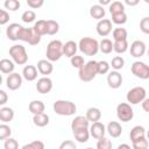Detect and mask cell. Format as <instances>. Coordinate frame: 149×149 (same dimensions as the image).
<instances>
[{
	"label": "cell",
	"instance_id": "38",
	"mask_svg": "<svg viewBox=\"0 0 149 149\" xmlns=\"http://www.w3.org/2000/svg\"><path fill=\"white\" fill-rule=\"evenodd\" d=\"M111 65H112V68H113L115 71H118V70H120V69L123 68V65H125V59H123L121 56H115V57L112 59Z\"/></svg>",
	"mask_w": 149,
	"mask_h": 149
},
{
	"label": "cell",
	"instance_id": "56",
	"mask_svg": "<svg viewBox=\"0 0 149 149\" xmlns=\"http://www.w3.org/2000/svg\"><path fill=\"white\" fill-rule=\"evenodd\" d=\"M147 52H148V56H149V49H148V51H147Z\"/></svg>",
	"mask_w": 149,
	"mask_h": 149
},
{
	"label": "cell",
	"instance_id": "29",
	"mask_svg": "<svg viewBox=\"0 0 149 149\" xmlns=\"http://www.w3.org/2000/svg\"><path fill=\"white\" fill-rule=\"evenodd\" d=\"M34 123L37 127H45L49 123V115L45 113H41V114H36L33 118Z\"/></svg>",
	"mask_w": 149,
	"mask_h": 149
},
{
	"label": "cell",
	"instance_id": "3",
	"mask_svg": "<svg viewBox=\"0 0 149 149\" xmlns=\"http://www.w3.org/2000/svg\"><path fill=\"white\" fill-rule=\"evenodd\" d=\"M54 111L58 115L63 116H70L73 115L77 111V106L74 102L69 101V100H56L54 102Z\"/></svg>",
	"mask_w": 149,
	"mask_h": 149
},
{
	"label": "cell",
	"instance_id": "43",
	"mask_svg": "<svg viewBox=\"0 0 149 149\" xmlns=\"http://www.w3.org/2000/svg\"><path fill=\"white\" fill-rule=\"evenodd\" d=\"M21 149H44V143L42 141L36 140V141H33L28 144H24Z\"/></svg>",
	"mask_w": 149,
	"mask_h": 149
},
{
	"label": "cell",
	"instance_id": "8",
	"mask_svg": "<svg viewBox=\"0 0 149 149\" xmlns=\"http://www.w3.org/2000/svg\"><path fill=\"white\" fill-rule=\"evenodd\" d=\"M132 73L140 79H149V65L144 62L136 61L132 64Z\"/></svg>",
	"mask_w": 149,
	"mask_h": 149
},
{
	"label": "cell",
	"instance_id": "15",
	"mask_svg": "<svg viewBox=\"0 0 149 149\" xmlns=\"http://www.w3.org/2000/svg\"><path fill=\"white\" fill-rule=\"evenodd\" d=\"M107 84L111 88H119L122 84V76L118 71H111L107 74Z\"/></svg>",
	"mask_w": 149,
	"mask_h": 149
},
{
	"label": "cell",
	"instance_id": "32",
	"mask_svg": "<svg viewBox=\"0 0 149 149\" xmlns=\"http://www.w3.org/2000/svg\"><path fill=\"white\" fill-rule=\"evenodd\" d=\"M128 50V42L127 40L123 41H114V51L118 54H123Z\"/></svg>",
	"mask_w": 149,
	"mask_h": 149
},
{
	"label": "cell",
	"instance_id": "44",
	"mask_svg": "<svg viewBox=\"0 0 149 149\" xmlns=\"http://www.w3.org/2000/svg\"><path fill=\"white\" fill-rule=\"evenodd\" d=\"M133 143V149H148V140L146 137L141 139V140H137L135 142H132Z\"/></svg>",
	"mask_w": 149,
	"mask_h": 149
},
{
	"label": "cell",
	"instance_id": "57",
	"mask_svg": "<svg viewBox=\"0 0 149 149\" xmlns=\"http://www.w3.org/2000/svg\"><path fill=\"white\" fill-rule=\"evenodd\" d=\"M86 149H93V148H86Z\"/></svg>",
	"mask_w": 149,
	"mask_h": 149
},
{
	"label": "cell",
	"instance_id": "46",
	"mask_svg": "<svg viewBox=\"0 0 149 149\" xmlns=\"http://www.w3.org/2000/svg\"><path fill=\"white\" fill-rule=\"evenodd\" d=\"M140 29L144 34H149V16L143 17L140 21Z\"/></svg>",
	"mask_w": 149,
	"mask_h": 149
},
{
	"label": "cell",
	"instance_id": "9",
	"mask_svg": "<svg viewBox=\"0 0 149 149\" xmlns=\"http://www.w3.org/2000/svg\"><path fill=\"white\" fill-rule=\"evenodd\" d=\"M21 84H22V76L16 73V72H13V73L8 74V77L6 78V86L12 91H15V90L20 88Z\"/></svg>",
	"mask_w": 149,
	"mask_h": 149
},
{
	"label": "cell",
	"instance_id": "11",
	"mask_svg": "<svg viewBox=\"0 0 149 149\" xmlns=\"http://www.w3.org/2000/svg\"><path fill=\"white\" fill-rule=\"evenodd\" d=\"M52 88V80L49 77H42L37 80L36 84V90L41 94H47L51 91Z\"/></svg>",
	"mask_w": 149,
	"mask_h": 149
},
{
	"label": "cell",
	"instance_id": "37",
	"mask_svg": "<svg viewBox=\"0 0 149 149\" xmlns=\"http://www.w3.org/2000/svg\"><path fill=\"white\" fill-rule=\"evenodd\" d=\"M21 19H22V21H23L24 23H30V22H33V21L36 19V14H35V12H34V10L28 9V10L23 12V14H22Z\"/></svg>",
	"mask_w": 149,
	"mask_h": 149
},
{
	"label": "cell",
	"instance_id": "28",
	"mask_svg": "<svg viewBox=\"0 0 149 149\" xmlns=\"http://www.w3.org/2000/svg\"><path fill=\"white\" fill-rule=\"evenodd\" d=\"M33 28H34V30H35L38 35H41V36L48 34V24H47V20H38L37 22H35V24H34Z\"/></svg>",
	"mask_w": 149,
	"mask_h": 149
},
{
	"label": "cell",
	"instance_id": "4",
	"mask_svg": "<svg viewBox=\"0 0 149 149\" xmlns=\"http://www.w3.org/2000/svg\"><path fill=\"white\" fill-rule=\"evenodd\" d=\"M63 43L59 40H52L47 47V59L50 62H56L63 56Z\"/></svg>",
	"mask_w": 149,
	"mask_h": 149
},
{
	"label": "cell",
	"instance_id": "26",
	"mask_svg": "<svg viewBox=\"0 0 149 149\" xmlns=\"http://www.w3.org/2000/svg\"><path fill=\"white\" fill-rule=\"evenodd\" d=\"M14 118V111L10 107H1L0 108V120L2 122H9Z\"/></svg>",
	"mask_w": 149,
	"mask_h": 149
},
{
	"label": "cell",
	"instance_id": "54",
	"mask_svg": "<svg viewBox=\"0 0 149 149\" xmlns=\"http://www.w3.org/2000/svg\"><path fill=\"white\" fill-rule=\"evenodd\" d=\"M99 3H100V6H102L104 7V5H111V2H109V0H99Z\"/></svg>",
	"mask_w": 149,
	"mask_h": 149
},
{
	"label": "cell",
	"instance_id": "1",
	"mask_svg": "<svg viewBox=\"0 0 149 149\" xmlns=\"http://www.w3.org/2000/svg\"><path fill=\"white\" fill-rule=\"evenodd\" d=\"M98 74V62L88 61L78 71L79 79L81 81H91Z\"/></svg>",
	"mask_w": 149,
	"mask_h": 149
},
{
	"label": "cell",
	"instance_id": "27",
	"mask_svg": "<svg viewBox=\"0 0 149 149\" xmlns=\"http://www.w3.org/2000/svg\"><path fill=\"white\" fill-rule=\"evenodd\" d=\"M99 50L102 54H111L112 50H114V43L108 38H102L99 43Z\"/></svg>",
	"mask_w": 149,
	"mask_h": 149
},
{
	"label": "cell",
	"instance_id": "13",
	"mask_svg": "<svg viewBox=\"0 0 149 149\" xmlns=\"http://www.w3.org/2000/svg\"><path fill=\"white\" fill-rule=\"evenodd\" d=\"M112 31V21L108 19H102L97 23V33L100 36H107Z\"/></svg>",
	"mask_w": 149,
	"mask_h": 149
},
{
	"label": "cell",
	"instance_id": "7",
	"mask_svg": "<svg viewBox=\"0 0 149 149\" xmlns=\"http://www.w3.org/2000/svg\"><path fill=\"white\" fill-rule=\"evenodd\" d=\"M116 115H118V119L122 122H128L133 119L134 116V112H133V108L130 107L129 104L127 102H121L116 106Z\"/></svg>",
	"mask_w": 149,
	"mask_h": 149
},
{
	"label": "cell",
	"instance_id": "52",
	"mask_svg": "<svg viewBox=\"0 0 149 149\" xmlns=\"http://www.w3.org/2000/svg\"><path fill=\"white\" fill-rule=\"evenodd\" d=\"M125 3H127V5H129V6H135V5H137L139 3V0H126L125 1Z\"/></svg>",
	"mask_w": 149,
	"mask_h": 149
},
{
	"label": "cell",
	"instance_id": "25",
	"mask_svg": "<svg viewBox=\"0 0 149 149\" xmlns=\"http://www.w3.org/2000/svg\"><path fill=\"white\" fill-rule=\"evenodd\" d=\"M90 15L95 19V20H102V17L105 16V8L100 5H93L90 8Z\"/></svg>",
	"mask_w": 149,
	"mask_h": 149
},
{
	"label": "cell",
	"instance_id": "34",
	"mask_svg": "<svg viewBox=\"0 0 149 149\" xmlns=\"http://www.w3.org/2000/svg\"><path fill=\"white\" fill-rule=\"evenodd\" d=\"M48 24V35H55L59 30V24L55 20H47Z\"/></svg>",
	"mask_w": 149,
	"mask_h": 149
},
{
	"label": "cell",
	"instance_id": "50",
	"mask_svg": "<svg viewBox=\"0 0 149 149\" xmlns=\"http://www.w3.org/2000/svg\"><path fill=\"white\" fill-rule=\"evenodd\" d=\"M7 99H8V95L7 93L3 91V90H0V105H5L7 102Z\"/></svg>",
	"mask_w": 149,
	"mask_h": 149
},
{
	"label": "cell",
	"instance_id": "12",
	"mask_svg": "<svg viewBox=\"0 0 149 149\" xmlns=\"http://www.w3.org/2000/svg\"><path fill=\"white\" fill-rule=\"evenodd\" d=\"M105 133H106V127L102 122L98 121V122H93L90 127V134L92 137L99 140L101 137L105 136Z\"/></svg>",
	"mask_w": 149,
	"mask_h": 149
},
{
	"label": "cell",
	"instance_id": "33",
	"mask_svg": "<svg viewBox=\"0 0 149 149\" xmlns=\"http://www.w3.org/2000/svg\"><path fill=\"white\" fill-rule=\"evenodd\" d=\"M113 38L114 41H123L127 40V30L125 28H115L113 30Z\"/></svg>",
	"mask_w": 149,
	"mask_h": 149
},
{
	"label": "cell",
	"instance_id": "40",
	"mask_svg": "<svg viewBox=\"0 0 149 149\" xmlns=\"http://www.w3.org/2000/svg\"><path fill=\"white\" fill-rule=\"evenodd\" d=\"M3 6L6 7V9L15 12L20 8V1H17V0H6L3 2Z\"/></svg>",
	"mask_w": 149,
	"mask_h": 149
},
{
	"label": "cell",
	"instance_id": "35",
	"mask_svg": "<svg viewBox=\"0 0 149 149\" xmlns=\"http://www.w3.org/2000/svg\"><path fill=\"white\" fill-rule=\"evenodd\" d=\"M112 22L115 24H123L127 22V14L123 13H119V14H113L112 15Z\"/></svg>",
	"mask_w": 149,
	"mask_h": 149
},
{
	"label": "cell",
	"instance_id": "17",
	"mask_svg": "<svg viewBox=\"0 0 149 149\" xmlns=\"http://www.w3.org/2000/svg\"><path fill=\"white\" fill-rule=\"evenodd\" d=\"M77 50H78V44L74 41H68L63 45V55L69 58H72L73 56H76Z\"/></svg>",
	"mask_w": 149,
	"mask_h": 149
},
{
	"label": "cell",
	"instance_id": "55",
	"mask_svg": "<svg viewBox=\"0 0 149 149\" xmlns=\"http://www.w3.org/2000/svg\"><path fill=\"white\" fill-rule=\"evenodd\" d=\"M147 137H148V140H149V130H148V133H147Z\"/></svg>",
	"mask_w": 149,
	"mask_h": 149
},
{
	"label": "cell",
	"instance_id": "23",
	"mask_svg": "<svg viewBox=\"0 0 149 149\" xmlns=\"http://www.w3.org/2000/svg\"><path fill=\"white\" fill-rule=\"evenodd\" d=\"M28 108H29V111H30L34 115H36V114L44 113V108H45V106H44V104H43L41 100H33V101L29 102Z\"/></svg>",
	"mask_w": 149,
	"mask_h": 149
},
{
	"label": "cell",
	"instance_id": "10",
	"mask_svg": "<svg viewBox=\"0 0 149 149\" xmlns=\"http://www.w3.org/2000/svg\"><path fill=\"white\" fill-rule=\"evenodd\" d=\"M88 126H90V121L87 120L86 116L84 115H78L76 116L72 122H71V129H72V133L77 132V130H81V129H88Z\"/></svg>",
	"mask_w": 149,
	"mask_h": 149
},
{
	"label": "cell",
	"instance_id": "2",
	"mask_svg": "<svg viewBox=\"0 0 149 149\" xmlns=\"http://www.w3.org/2000/svg\"><path fill=\"white\" fill-rule=\"evenodd\" d=\"M78 49L86 56H94L99 51V42L92 37H83L78 43Z\"/></svg>",
	"mask_w": 149,
	"mask_h": 149
},
{
	"label": "cell",
	"instance_id": "48",
	"mask_svg": "<svg viewBox=\"0 0 149 149\" xmlns=\"http://www.w3.org/2000/svg\"><path fill=\"white\" fill-rule=\"evenodd\" d=\"M43 3H44L43 0H27V5L33 9H37V8L42 7Z\"/></svg>",
	"mask_w": 149,
	"mask_h": 149
},
{
	"label": "cell",
	"instance_id": "47",
	"mask_svg": "<svg viewBox=\"0 0 149 149\" xmlns=\"http://www.w3.org/2000/svg\"><path fill=\"white\" fill-rule=\"evenodd\" d=\"M58 149H77V146L74 144L73 141H71V140H65V141H63V142L61 143V146H59Z\"/></svg>",
	"mask_w": 149,
	"mask_h": 149
},
{
	"label": "cell",
	"instance_id": "30",
	"mask_svg": "<svg viewBox=\"0 0 149 149\" xmlns=\"http://www.w3.org/2000/svg\"><path fill=\"white\" fill-rule=\"evenodd\" d=\"M73 135H74V139H76L78 142L85 143V142L88 141V137H90L91 134H90V130H88V129H81V130L74 132Z\"/></svg>",
	"mask_w": 149,
	"mask_h": 149
},
{
	"label": "cell",
	"instance_id": "39",
	"mask_svg": "<svg viewBox=\"0 0 149 149\" xmlns=\"http://www.w3.org/2000/svg\"><path fill=\"white\" fill-rule=\"evenodd\" d=\"M97 149H112V142L107 137H101L97 142Z\"/></svg>",
	"mask_w": 149,
	"mask_h": 149
},
{
	"label": "cell",
	"instance_id": "24",
	"mask_svg": "<svg viewBox=\"0 0 149 149\" xmlns=\"http://www.w3.org/2000/svg\"><path fill=\"white\" fill-rule=\"evenodd\" d=\"M85 116H86L87 120L91 121L92 123H93V122H98V121L100 120V118H101V112H100V109L97 108V107H90V108L86 111V115H85Z\"/></svg>",
	"mask_w": 149,
	"mask_h": 149
},
{
	"label": "cell",
	"instance_id": "22",
	"mask_svg": "<svg viewBox=\"0 0 149 149\" xmlns=\"http://www.w3.org/2000/svg\"><path fill=\"white\" fill-rule=\"evenodd\" d=\"M14 68H15V65H14V62L13 61L7 59V58H2L0 61V70H1L2 73L10 74V73H13Z\"/></svg>",
	"mask_w": 149,
	"mask_h": 149
},
{
	"label": "cell",
	"instance_id": "20",
	"mask_svg": "<svg viewBox=\"0 0 149 149\" xmlns=\"http://www.w3.org/2000/svg\"><path fill=\"white\" fill-rule=\"evenodd\" d=\"M106 130L108 132V134L112 136V137H119L122 133V127L119 122L116 121H111L108 125H107V128Z\"/></svg>",
	"mask_w": 149,
	"mask_h": 149
},
{
	"label": "cell",
	"instance_id": "49",
	"mask_svg": "<svg viewBox=\"0 0 149 149\" xmlns=\"http://www.w3.org/2000/svg\"><path fill=\"white\" fill-rule=\"evenodd\" d=\"M9 21V14L5 10V9H1L0 10V24H6L7 22Z\"/></svg>",
	"mask_w": 149,
	"mask_h": 149
},
{
	"label": "cell",
	"instance_id": "31",
	"mask_svg": "<svg viewBox=\"0 0 149 149\" xmlns=\"http://www.w3.org/2000/svg\"><path fill=\"white\" fill-rule=\"evenodd\" d=\"M125 12V5L121 1H114L109 5V13L113 14H119Z\"/></svg>",
	"mask_w": 149,
	"mask_h": 149
},
{
	"label": "cell",
	"instance_id": "53",
	"mask_svg": "<svg viewBox=\"0 0 149 149\" xmlns=\"http://www.w3.org/2000/svg\"><path fill=\"white\" fill-rule=\"evenodd\" d=\"M118 149H133V148H130V146H128L127 143H122L118 147Z\"/></svg>",
	"mask_w": 149,
	"mask_h": 149
},
{
	"label": "cell",
	"instance_id": "45",
	"mask_svg": "<svg viewBox=\"0 0 149 149\" xmlns=\"http://www.w3.org/2000/svg\"><path fill=\"white\" fill-rule=\"evenodd\" d=\"M3 148L5 149H19V143H17V141L15 139L8 137L7 140H5Z\"/></svg>",
	"mask_w": 149,
	"mask_h": 149
},
{
	"label": "cell",
	"instance_id": "5",
	"mask_svg": "<svg viewBox=\"0 0 149 149\" xmlns=\"http://www.w3.org/2000/svg\"><path fill=\"white\" fill-rule=\"evenodd\" d=\"M9 56L12 57L13 62L17 65H23L28 61V55L23 45L21 44H14L9 48Z\"/></svg>",
	"mask_w": 149,
	"mask_h": 149
},
{
	"label": "cell",
	"instance_id": "41",
	"mask_svg": "<svg viewBox=\"0 0 149 149\" xmlns=\"http://www.w3.org/2000/svg\"><path fill=\"white\" fill-rule=\"evenodd\" d=\"M84 64H85V61H84V57H83V56L76 55V56H73V57L71 58V65H72L73 68H76V69H80Z\"/></svg>",
	"mask_w": 149,
	"mask_h": 149
},
{
	"label": "cell",
	"instance_id": "6",
	"mask_svg": "<svg viewBox=\"0 0 149 149\" xmlns=\"http://www.w3.org/2000/svg\"><path fill=\"white\" fill-rule=\"evenodd\" d=\"M146 95H147V92H146V88L144 87H142V86H135V87H133L132 90L128 91L126 98H127V101L129 104L136 105V104L142 102L146 99Z\"/></svg>",
	"mask_w": 149,
	"mask_h": 149
},
{
	"label": "cell",
	"instance_id": "16",
	"mask_svg": "<svg viewBox=\"0 0 149 149\" xmlns=\"http://www.w3.org/2000/svg\"><path fill=\"white\" fill-rule=\"evenodd\" d=\"M37 68L34 65H26L22 70V77L28 80V81H33L37 78Z\"/></svg>",
	"mask_w": 149,
	"mask_h": 149
},
{
	"label": "cell",
	"instance_id": "19",
	"mask_svg": "<svg viewBox=\"0 0 149 149\" xmlns=\"http://www.w3.org/2000/svg\"><path fill=\"white\" fill-rule=\"evenodd\" d=\"M21 28H22V26L19 23H10L6 29V35H7L8 40L17 41V35H19V31L21 30Z\"/></svg>",
	"mask_w": 149,
	"mask_h": 149
},
{
	"label": "cell",
	"instance_id": "36",
	"mask_svg": "<svg viewBox=\"0 0 149 149\" xmlns=\"http://www.w3.org/2000/svg\"><path fill=\"white\" fill-rule=\"evenodd\" d=\"M12 134V129L6 123L0 125V140H7Z\"/></svg>",
	"mask_w": 149,
	"mask_h": 149
},
{
	"label": "cell",
	"instance_id": "14",
	"mask_svg": "<svg viewBox=\"0 0 149 149\" xmlns=\"http://www.w3.org/2000/svg\"><path fill=\"white\" fill-rule=\"evenodd\" d=\"M146 52V44L144 42L137 40V41H134L132 44H130V55L135 58L137 57H142Z\"/></svg>",
	"mask_w": 149,
	"mask_h": 149
},
{
	"label": "cell",
	"instance_id": "51",
	"mask_svg": "<svg viewBox=\"0 0 149 149\" xmlns=\"http://www.w3.org/2000/svg\"><path fill=\"white\" fill-rule=\"evenodd\" d=\"M142 108L144 112L149 113V98H146L143 101H142Z\"/></svg>",
	"mask_w": 149,
	"mask_h": 149
},
{
	"label": "cell",
	"instance_id": "18",
	"mask_svg": "<svg viewBox=\"0 0 149 149\" xmlns=\"http://www.w3.org/2000/svg\"><path fill=\"white\" fill-rule=\"evenodd\" d=\"M37 70H38V72L41 74L48 76V74H50L52 72L54 66H52V64H51L50 61H48V59H41L37 63Z\"/></svg>",
	"mask_w": 149,
	"mask_h": 149
},
{
	"label": "cell",
	"instance_id": "21",
	"mask_svg": "<svg viewBox=\"0 0 149 149\" xmlns=\"http://www.w3.org/2000/svg\"><path fill=\"white\" fill-rule=\"evenodd\" d=\"M129 136H130V141L132 142H135L137 140H141V139H143L146 136V129L142 126H135L130 130Z\"/></svg>",
	"mask_w": 149,
	"mask_h": 149
},
{
	"label": "cell",
	"instance_id": "42",
	"mask_svg": "<svg viewBox=\"0 0 149 149\" xmlns=\"http://www.w3.org/2000/svg\"><path fill=\"white\" fill-rule=\"evenodd\" d=\"M109 63L106 62V61H100L98 62V73L99 74H105V73H108L109 71Z\"/></svg>",
	"mask_w": 149,
	"mask_h": 149
}]
</instances>
